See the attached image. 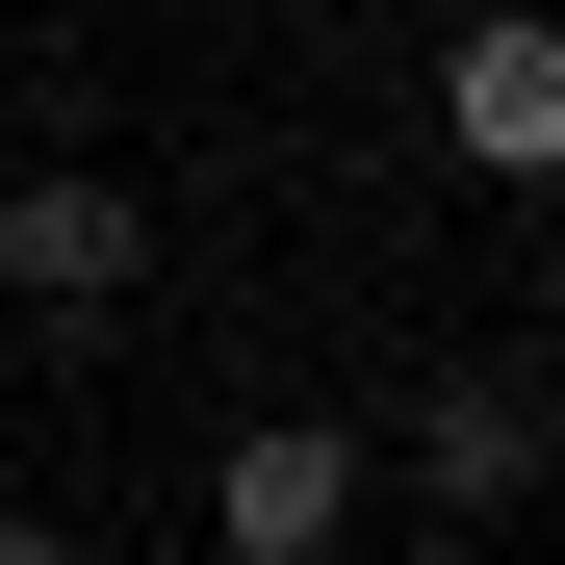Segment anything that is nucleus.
Wrapping results in <instances>:
<instances>
[{"instance_id":"nucleus-1","label":"nucleus","mask_w":565,"mask_h":565,"mask_svg":"<svg viewBox=\"0 0 565 565\" xmlns=\"http://www.w3.org/2000/svg\"><path fill=\"white\" fill-rule=\"evenodd\" d=\"M437 154L462 180H565V26L540 0H489V26L437 52Z\"/></svg>"},{"instance_id":"nucleus-2","label":"nucleus","mask_w":565,"mask_h":565,"mask_svg":"<svg viewBox=\"0 0 565 565\" xmlns=\"http://www.w3.org/2000/svg\"><path fill=\"white\" fill-rule=\"evenodd\" d=\"M206 540H232V565H334V540H360V437H334V412H257V437L206 462Z\"/></svg>"},{"instance_id":"nucleus-3","label":"nucleus","mask_w":565,"mask_h":565,"mask_svg":"<svg viewBox=\"0 0 565 565\" xmlns=\"http://www.w3.org/2000/svg\"><path fill=\"white\" fill-rule=\"evenodd\" d=\"M129 180H26V206H0V282H26V309H129Z\"/></svg>"},{"instance_id":"nucleus-4","label":"nucleus","mask_w":565,"mask_h":565,"mask_svg":"<svg viewBox=\"0 0 565 565\" xmlns=\"http://www.w3.org/2000/svg\"><path fill=\"white\" fill-rule=\"evenodd\" d=\"M412 489H462V514H514V489H540V386H514V360H462V386L412 412Z\"/></svg>"},{"instance_id":"nucleus-5","label":"nucleus","mask_w":565,"mask_h":565,"mask_svg":"<svg viewBox=\"0 0 565 565\" xmlns=\"http://www.w3.org/2000/svg\"><path fill=\"white\" fill-rule=\"evenodd\" d=\"M0 565H77V540H52V514H0Z\"/></svg>"},{"instance_id":"nucleus-6","label":"nucleus","mask_w":565,"mask_h":565,"mask_svg":"<svg viewBox=\"0 0 565 565\" xmlns=\"http://www.w3.org/2000/svg\"><path fill=\"white\" fill-rule=\"evenodd\" d=\"M282 26H334V0H282Z\"/></svg>"},{"instance_id":"nucleus-7","label":"nucleus","mask_w":565,"mask_h":565,"mask_svg":"<svg viewBox=\"0 0 565 565\" xmlns=\"http://www.w3.org/2000/svg\"><path fill=\"white\" fill-rule=\"evenodd\" d=\"M334 565H360V540H334Z\"/></svg>"}]
</instances>
